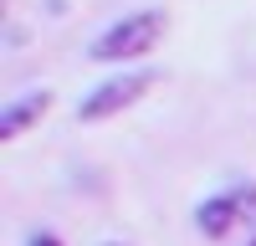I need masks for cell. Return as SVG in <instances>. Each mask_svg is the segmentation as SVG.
I'll list each match as a JSON object with an SVG mask.
<instances>
[{
  "label": "cell",
  "mask_w": 256,
  "mask_h": 246,
  "mask_svg": "<svg viewBox=\"0 0 256 246\" xmlns=\"http://www.w3.org/2000/svg\"><path fill=\"white\" fill-rule=\"evenodd\" d=\"M159 36H164V10H134V16L113 20V26L92 41V62H128V56H144Z\"/></svg>",
  "instance_id": "6da1fadb"
},
{
  "label": "cell",
  "mask_w": 256,
  "mask_h": 246,
  "mask_svg": "<svg viewBox=\"0 0 256 246\" xmlns=\"http://www.w3.org/2000/svg\"><path fill=\"white\" fill-rule=\"evenodd\" d=\"M148 82H159V77H154V72H123V77L98 82V88L77 102V118H82V123H102V118L123 113L128 102H138V98L148 92Z\"/></svg>",
  "instance_id": "7a4b0ae2"
},
{
  "label": "cell",
  "mask_w": 256,
  "mask_h": 246,
  "mask_svg": "<svg viewBox=\"0 0 256 246\" xmlns=\"http://www.w3.org/2000/svg\"><path fill=\"white\" fill-rule=\"evenodd\" d=\"M46 108H52V92H26L20 102H10V108L0 113V138H16L20 128H31Z\"/></svg>",
  "instance_id": "3957f363"
},
{
  "label": "cell",
  "mask_w": 256,
  "mask_h": 246,
  "mask_svg": "<svg viewBox=\"0 0 256 246\" xmlns=\"http://www.w3.org/2000/svg\"><path fill=\"white\" fill-rule=\"evenodd\" d=\"M236 216H241V195L230 190V195H216V200H205L200 210H195V226H200L205 236H226Z\"/></svg>",
  "instance_id": "277c9868"
},
{
  "label": "cell",
  "mask_w": 256,
  "mask_h": 246,
  "mask_svg": "<svg viewBox=\"0 0 256 246\" xmlns=\"http://www.w3.org/2000/svg\"><path fill=\"white\" fill-rule=\"evenodd\" d=\"M26 246H62V241H56V236H46V231H36V236H31Z\"/></svg>",
  "instance_id": "5b68a950"
},
{
  "label": "cell",
  "mask_w": 256,
  "mask_h": 246,
  "mask_svg": "<svg viewBox=\"0 0 256 246\" xmlns=\"http://www.w3.org/2000/svg\"><path fill=\"white\" fill-rule=\"evenodd\" d=\"M98 246H123V241H98Z\"/></svg>",
  "instance_id": "8992f818"
},
{
  "label": "cell",
  "mask_w": 256,
  "mask_h": 246,
  "mask_svg": "<svg viewBox=\"0 0 256 246\" xmlns=\"http://www.w3.org/2000/svg\"><path fill=\"white\" fill-rule=\"evenodd\" d=\"M251 246H256V236H251Z\"/></svg>",
  "instance_id": "52a82bcc"
}]
</instances>
